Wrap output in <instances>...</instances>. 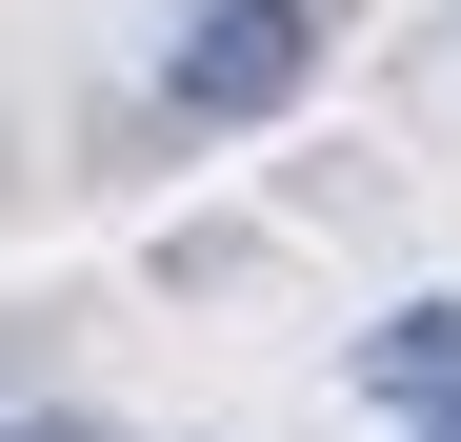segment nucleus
<instances>
[{
  "instance_id": "1",
  "label": "nucleus",
  "mask_w": 461,
  "mask_h": 442,
  "mask_svg": "<svg viewBox=\"0 0 461 442\" xmlns=\"http://www.w3.org/2000/svg\"><path fill=\"white\" fill-rule=\"evenodd\" d=\"M301 81H321V0H201L181 60H161V101H181V121H281Z\"/></svg>"
},
{
  "instance_id": "2",
  "label": "nucleus",
  "mask_w": 461,
  "mask_h": 442,
  "mask_svg": "<svg viewBox=\"0 0 461 442\" xmlns=\"http://www.w3.org/2000/svg\"><path fill=\"white\" fill-rule=\"evenodd\" d=\"M361 402H381V422H461V302L361 322Z\"/></svg>"
},
{
  "instance_id": "3",
  "label": "nucleus",
  "mask_w": 461,
  "mask_h": 442,
  "mask_svg": "<svg viewBox=\"0 0 461 442\" xmlns=\"http://www.w3.org/2000/svg\"><path fill=\"white\" fill-rule=\"evenodd\" d=\"M402 442H461V422H402Z\"/></svg>"
},
{
  "instance_id": "4",
  "label": "nucleus",
  "mask_w": 461,
  "mask_h": 442,
  "mask_svg": "<svg viewBox=\"0 0 461 442\" xmlns=\"http://www.w3.org/2000/svg\"><path fill=\"white\" fill-rule=\"evenodd\" d=\"M41 442H81V422H41Z\"/></svg>"
}]
</instances>
